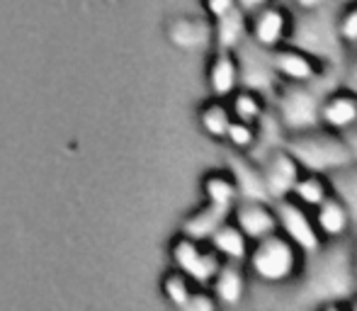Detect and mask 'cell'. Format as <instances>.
Segmentation results:
<instances>
[{"label": "cell", "instance_id": "obj_1", "mask_svg": "<svg viewBox=\"0 0 357 311\" xmlns=\"http://www.w3.org/2000/svg\"><path fill=\"white\" fill-rule=\"evenodd\" d=\"M296 304L314 309H343L345 299L357 289L350 236L321 241L304 255L301 270L294 280Z\"/></svg>", "mask_w": 357, "mask_h": 311}, {"label": "cell", "instance_id": "obj_2", "mask_svg": "<svg viewBox=\"0 0 357 311\" xmlns=\"http://www.w3.org/2000/svg\"><path fill=\"white\" fill-rule=\"evenodd\" d=\"M338 0L326 3L321 8L296 10L291 13V29L287 42L309 52L319 59L324 66L338 68L348 59V47L338 34Z\"/></svg>", "mask_w": 357, "mask_h": 311}, {"label": "cell", "instance_id": "obj_3", "mask_svg": "<svg viewBox=\"0 0 357 311\" xmlns=\"http://www.w3.org/2000/svg\"><path fill=\"white\" fill-rule=\"evenodd\" d=\"M340 78V71H328L319 80L309 83H280L270 98V107L282 122L284 132H301V129L319 127V107L328 88H333Z\"/></svg>", "mask_w": 357, "mask_h": 311}, {"label": "cell", "instance_id": "obj_4", "mask_svg": "<svg viewBox=\"0 0 357 311\" xmlns=\"http://www.w3.org/2000/svg\"><path fill=\"white\" fill-rule=\"evenodd\" d=\"M284 149L294 156V160L299 163V168L304 170V173L328 175V173H333V170H338L340 165L350 163L343 134L324 129L321 124L319 127L287 134Z\"/></svg>", "mask_w": 357, "mask_h": 311}, {"label": "cell", "instance_id": "obj_5", "mask_svg": "<svg viewBox=\"0 0 357 311\" xmlns=\"http://www.w3.org/2000/svg\"><path fill=\"white\" fill-rule=\"evenodd\" d=\"M304 253L280 232L250 243L245 270L265 285H291L301 270Z\"/></svg>", "mask_w": 357, "mask_h": 311}, {"label": "cell", "instance_id": "obj_6", "mask_svg": "<svg viewBox=\"0 0 357 311\" xmlns=\"http://www.w3.org/2000/svg\"><path fill=\"white\" fill-rule=\"evenodd\" d=\"M234 54H236V61H238L241 88L255 90V93L265 95L268 100L273 98L280 85V76H278V71H275V61H273V52L258 47V44L245 37Z\"/></svg>", "mask_w": 357, "mask_h": 311}, {"label": "cell", "instance_id": "obj_7", "mask_svg": "<svg viewBox=\"0 0 357 311\" xmlns=\"http://www.w3.org/2000/svg\"><path fill=\"white\" fill-rule=\"evenodd\" d=\"M275 204V217H278V232L289 238L301 253H311L316 245L321 243V234L316 229L314 214L311 209H306L304 204L294 202L291 197L278 199Z\"/></svg>", "mask_w": 357, "mask_h": 311}, {"label": "cell", "instance_id": "obj_8", "mask_svg": "<svg viewBox=\"0 0 357 311\" xmlns=\"http://www.w3.org/2000/svg\"><path fill=\"white\" fill-rule=\"evenodd\" d=\"M173 263L175 270H180V273L192 280V285L207 287L216 275V270H219L221 258L209 248V243H202V241L188 238V236L180 234L178 241L173 243Z\"/></svg>", "mask_w": 357, "mask_h": 311}, {"label": "cell", "instance_id": "obj_9", "mask_svg": "<svg viewBox=\"0 0 357 311\" xmlns=\"http://www.w3.org/2000/svg\"><path fill=\"white\" fill-rule=\"evenodd\" d=\"M291 29V10L287 5L270 0L253 15H248V39L263 49H278L287 44Z\"/></svg>", "mask_w": 357, "mask_h": 311}, {"label": "cell", "instance_id": "obj_10", "mask_svg": "<svg viewBox=\"0 0 357 311\" xmlns=\"http://www.w3.org/2000/svg\"><path fill=\"white\" fill-rule=\"evenodd\" d=\"M273 61L280 83H309V80H319L321 76H326L328 71H338V68L324 66L316 56H311L309 52L289 42L273 49Z\"/></svg>", "mask_w": 357, "mask_h": 311}, {"label": "cell", "instance_id": "obj_11", "mask_svg": "<svg viewBox=\"0 0 357 311\" xmlns=\"http://www.w3.org/2000/svg\"><path fill=\"white\" fill-rule=\"evenodd\" d=\"M258 165H260V173H263L268 197L273 199V202L289 197L296 178L301 175V168L294 160V156L287 151L284 146H280V149H275V151L265 153L263 158H258Z\"/></svg>", "mask_w": 357, "mask_h": 311}, {"label": "cell", "instance_id": "obj_12", "mask_svg": "<svg viewBox=\"0 0 357 311\" xmlns=\"http://www.w3.org/2000/svg\"><path fill=\"white\" fill-rule=\"evenodd\" d=\"M319 124L335 134H345L357 124V93L335 83L324 95L319 107Z\"/></svg>", "mask_w": 357, "mask_h": 311}, {"label": "cell", "instance_id": "obj_13", "mask_svg": "<svg viewBox=\"0 0 357 311\" xmlns=\"http://www.w3.org/2000/svg\"><path fill=\"white\" fill-rule=\"evenodd\" d=\"M231 222L245 234L250 243L278 232L275 204L268 199H238L231 209Z\"/></svg>", "mask_w": 357, "mask_h": 311}, {"label": "cell", "instance_id": "obj_14", "mask_svg": "<svg viewBox=\"0 0 357 311\" xmlns=\"http://www.w3.org/2000/svg\"><path fill=\"white\" fill-rule=\"evenodd\" d=\"M231 178L236 183V190H238V199H273L268 197V190H265L263 183V173H260V165L255 158H250L248 153H238L234 151V156L226 163Z\"/></svg>", "mask_w": 357, "mask_h": 311}, {"label": "cell", "instance_id": "obj_15", "mask_svg": "<svg viewBox=\"0 0 357 311\" xmlns=\"http://www.w3.org/2000/svg\"><path fill=\"white\" fill-rule=\"evenodd\" d=\"M216 297L221 307H236L243 302L245 287H248V278H245V265L243 263H226L221 260L219 270L207 285Z\"/></svg>", "mask_w": 357, "mask_h": 311}, {"label": "cell", "instance_id": "obj_16", "mask_svg": "<svg viewBox=\"0 0 357 311\" xmlns=\"http://www.w3.org/2000/svg\"><path fill=\"white\" fill-rule=\"evenodd\" d=\"M207 83L209 90H212V98H221V100H226L234 90L241 88L238 61H236L234 52L216 49L212 61L207 66Z\"/></svg>", "mask_w": 357, "mask_h": 311}, {"label": "cell", "instance_id": "obj_17", "mask_svg": "<svg viewBox=\"0 0 357 311\" xmlns=\"http://www.w3.org/2000/svg\"><path fill=\"white\" fill-rule=\"evenodd\" d=\"M311 214H314L316 229H319V234H321V238H324V241L345 238V236H350V234H353V229H355L348 209H345L343 204L333 197V195H328V197H326L319 207L311 209Z\"/></svg>", "mask_w": 357, "mask_h": 311}, {"label": "cell", "instance_id": "obj_18", "mask_svg": "<svg viewBox=\"0 0 357 311\" xmlns=\"http://www.w3.org/2000/svg\"><path fill=\"white\" fill-rule=\"evenodd\" d=\"M207 243L221 260H226V263H243L245 265V258H248V250H250V241L245 238V234L241 232L231 219H226V222L216 229Z\"/></svg>", "mask_w": 357, "mask_h": 311}, {"label": "cell", "instance_id": "obj_19", "mask_svg": "<svg viewBox=\"0 0 357 311\" xmlns=\"http://www.w3.org/2000/svg\"><path fill=\"white\" fill-rule=\"evenodd\" d=\"M226 219H231V212H229V209L216 207V204L204 202L202 207L197 209V212H192L188 219H185V224H183V236H188V238H195V241H202V243H207V241L212 238V234L221 227V224L226 222Z\"/></svg>", "mask_w": 357, "mask_h": 311}, {"label": "cell", "instance_id": "obj_20", "mask_svg": "<svg viewBox=\"0 0 357 311\" xmlns=\"http://www.w3.org/2000/svg\"><path fill=\"white\" fill-rule=\"evenodd\" d=\"M245 37H248V15L241 13L238 8L231 10L224 17L212 20V39L216 49L236 52Z\"/></svg>", "mask_w": 357, "mask_h": 311}, {"label": "cell", "instance_id": "obj_21", "mask_svg": "<svg viewBox=\"0 0 357 311\" xmlns=\"http://www.w3.org/2000/svg\"><path fill=\"white\" fill-rule=\"evenodd\" d=\"M326 180H328L331 195L348 209L350 219H353L357 229V165L355 163L340 165L338 170L326 175Z\"/></svg>", "mask_w": 357, "mask_h": 311}, {"label": "cell", "instance_id": "obj_22", "mask_svg": "<svg viewBox=\"0 0 357 311\" xmlns=\"http://www.w3.org/2000/svg\"><path fill=\"white\" fill-rule=\"evenodd\" d=\"M226 105H229L231 117L234 119L248 122V124H258V119L268 112L270 100L250 88H238L226 98Z\"/></svg>", "mask_w": 357, "mask_h": 311}, {"label": "cell", "instance_id": "obj_23", "mask_svg": "<svg viewBox=\"0 0 357 311\" xmlns=\"http://www.w3.org/2000/svg\"><path fill=\"white\" fill-rule=\"evenodd\" d=\"M202 192H204V202L224 207V209H229V212L234 209V204L238 202V190H236V183H234V178H231L229 168L212 170V173L204 175Z\"/></svg>", "mask_w": 357, "mask_h": 311}, {"label": "cell", "instance_id": "obj_24", "mask_svg": "<svg viewBox=\"0 0 357 311\" xmlns=\"http://www.w3.org/2000/svg\"><path fill=\"white\" fill-rule=\"evenodd\" d=\"M328 195H331V188H328L326 175L304 173V170H301V175L296 178L294 188H291L289 197L294 199V202L304 204L306 209H314V207H319Z\"/></svg>", "mask_w": 357, "mask_h": 311}, {"label": "cell", "instance_id": "obj_25", "mask_svg": "<svg viewBox=\"0 0 357 311\" xmlns=\"http://www.w3.org/2000/svg\"><path fill=\"white\" fill-rule=\"evenodd\" d=\"M231 119L234 117H231L229 105H226V100H221V98H212L209 103L202 105V109H199V127H202V132L207 134V137L216 139V142H224Z\"/></svg>", "mask_w": 357, "mask_h": 311}, {"label": "cell", "instance_id": "obj_26", "mask_svg": "<svg viewBox=\"0 0 357 311\" xmlns=\"http://www.w3.org/2000/svg\"><path fill=\"white\" fill-rule=\"evenodd\" d=\"M255 139H258V129L255 124L238 122V119H231L229 129H226L224 142L229 144L234 151L238 153H250V149L255 146Z\"/></svg>", "mask_w": 357, "mask_h": 311}, {"label": "cell", "instance_id": "obj_27", "mask_svg": "<svg viewBox=\"0 0 357 311\" xmlns=\"http://www.w3.org/2000/svg\"><path fill=\"white\" fill-rule=\"evenodd\" d=\"M163 294L173 307L185 309L190 302V294H192V280L180 273V270H175L163 280Z\"/></svg>", "mask_w": 357, "mask_h": 311}, {"label": "cell", "instance_id": "obj_28", "mask_svg": "<svg viewBox=\"0 0 357 311\" xmlns=\"http://www.w3.org/2000/svg\"><path fill=\"white\" fill-rule=\"evenodd\" d=\"M338 34L343 39V44L348 47V52L357 49V0L353 3H338Z\"/></svg>", "mask_w": 357, "mask_h": 311}, {"label": "cell", "instance_id": "obj_29", "mask_svg": "<svg viewBox=\"0 0 357 311\" xmlns=\"http://www.w3.org/2000/svg\"><path fill=\"white\" fill-rule=\"evenodd\" d=\"M353 56L345 59L343 66H340V78L338 83L345 85V88H350L353 93H357V49H353Z\"/></svg>", "mask_w": 357, "mask_h": 311}, {"label": "cell", "instance_id": "obj_30", "mask_svg": "<svg viewBox=\"0 0 357 311\" xmlns=\"http://www.w3.org/2000/svg\"><path fill=\"white\" fill-rule=\"evenodd\" d=\"M202 8L209 20H219L224 15H229L231 10H236L238 5H236V0H202Z\"/></svg>", "mask_w": 357, "mask_h": 311}, {"label": "cell", "instance_id": "obj_31", "mask_svg": "<svg viewBox=\"0 0 357 311\" xmlns=\"http://www.w3.org/2000/svg\"><path fill=\"white\" fill-rule=\"evenodd\" d=\"M343 142H345V146H348L350 163L357 165V124H355L353 129H348V132L343 134Z\"/></svg>", "mask_w": 357, "mask_h": 311}, {"label": "cell", "instance_id": "obj_32", "mask_svg": "<svg viewBox=\"0 0 357 311\" xmlns=\"http://www.w3.org/2000/svg\"><path fill=\"white\" fill-rule=\"evenodd\" d=\"M270 0H236V5H238V10L241 13H245V15H253L255 10H260L263 5H268Z\"/></svg>", "mask_w": 357, "mask_h": 311}, {"label": "cell", "instance_id": "obj_33", "mask_svg": "<svg viewBox=\"0 0 357 311\" xmlns=\"http://www.w3.org/2000/svg\"><path fill=\"white\" fill-rule=\"evenodd\" d=\"M326 3H333V0H291L294 10H311V8H321Z\"/></svg>", "mask_w": 357, "mask_h": 311}, {"label": "cell", "instance_id": "obj_34", "mask_svg": "<svg viewBox=\"0 0 357 311\" xmlns=\"http://www.w3.org/2000/svg\"><path fill=\"white\" fill-rule=\"evenodd\" d=\"M350 258H353V273L357 285V229H353V234H350Z\"/></svg>", "mask_w": 357, "mask_h": 311}, {"label": "cell", "instance_id": "obj_35", "mask_svg": "<svg viewBox=\"0 0 357 311\" xmlns=\"http://www.w3.org/2000/svg\"><path fill=\"white\" fill-rule=\"evenodd\" d=\"M343 309H350V311H357V289L353 294H350L348 299H345V304H343Z\"/></svg>", "mask_w": 357, "mask_h": 311}, {"label": "cell", "instance_id": "obj_36", "mask_svg": "<svg viewBox=\"0 0 357 311\" xmlns=\"http://www.w3.org/2000/svg\"><path fill=\"white\" fill-rule=\"evenodd\" d=\"M338 3H353V0H338Z\"/></svg>", "mask_w": 357, "mask_h": 311}]
</instances>
